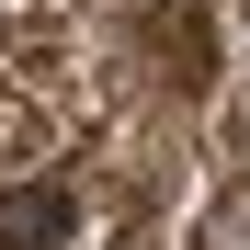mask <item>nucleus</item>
Returning a JSON list of instances; mask_svg holds the SVG:
<instances>
[]
</instances>
